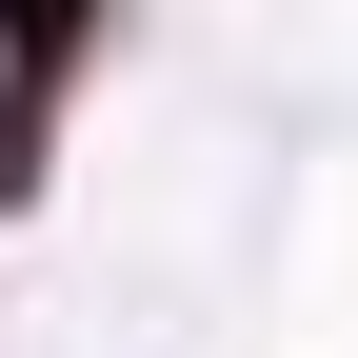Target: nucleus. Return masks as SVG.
Instances as JSON below:
<instances>
[{
	"label": "nucleus",
	"mask_w": 358,
	"mask_h": 358,
	"mask_svg": "<svg viewBox=\"0 0 358 358\" xmlns=\"http://www.w3.org/2000/svg\"><path fill=\"white\" fill-rule=\"evenodd\" d=\"M80 40H100V0H0V60H20V80H60Z\"/></svg>",
	"instance_id": "nucleus-1"
},
{
	"label": "nucleus",
	"mask_w": 358,
	"mask_h": 358,
	"mask_svg": "<svg viewBox=\"0 0 358 358\" xmlns=\"http://www.w3.org/2000/svg\"><path fill=\"white\" fill-rule=\"evenodd\" d=\"M40 179V80H0V199Z\"/></svg>",
	"instance_id": "nucleus-2"
}]
</instances>
